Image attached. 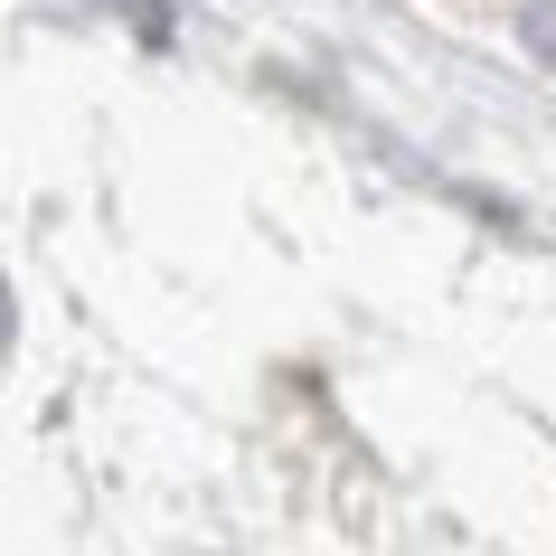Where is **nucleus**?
Here are the masks:
<instances>
[{
  "label": "nucleus",
  "mask_w": 556,
  "mask_h": 556,
  "mask_svg": "<svg viewBox=\"0 0 556 556\" xmlns=\"http://www.w3.org/2000/svg\"><path fill=\"white\" fill-rule=\"evenodd\" d=\"M519 38H528V58H538V66H556V0H528Z\"/></svg>",
  "instance_id": "nucleus-1"
}]
</instances>
